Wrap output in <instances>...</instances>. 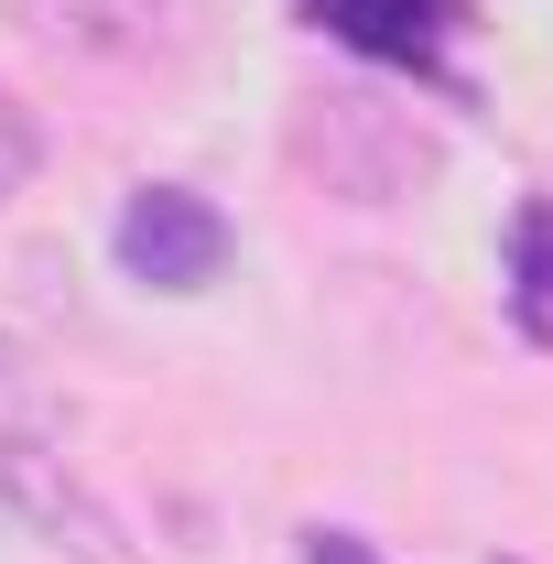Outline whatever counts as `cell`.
Segmentation results:
<instances>
[{"mask_svg": "<svg viewBox=\"0 0 553 564\" xmlns=\"http://www.w3.org/2000/svg\"><path fill=\"white\" fill-rule=\"evenodd\" d=\"M0 11L87 66H174L207 44V0H0Z\"/></svg>", "mask_w": 553, "mask_h": 564, "instance_id": "cell-1", "label": "cell"}, {"mask_svg": "<svg viewBox=\"0 0 553 564\" xmlns=\"http://www.w3.org/2000/svg\"><path fill=\"white\" fill-rule=\"evenodd\" d=\"M109 261L141 293H207L228 272V217L196 185H141L131 207H120V228H109Z\"/></svg>", "mask_w": 553, "mask_h": 564, "instance_id": "cell-2", "label": "cell"}, {"mask_svg": "<svg viewBox=\"0 0 553 564\" xmlns=\"http://www.w3.org/2000/svg\"><path fill=\"white\" fill-rule=\"evenodd\" d=\"M0 510H22L55 554L76 564H131L120 554V521L87 499V478L66 467V445L55 434H33V423H0Z\"/></svg>", "mask_w": 553, "mask_h": 564, "instance_id": "cell-3", "label": "cell"}, {"mask_svg": "<svg viewBox=\"0 0 553 564\" xmlns=\"http://www.w3.org/2000/svg\"><path fill=\"white\" fill-rule=\"evenodd\" d=\"M315 22L337 44H358V55H380V66L445 76V44H456L467 0H315Z\"/></svg>", "mask_w": 553, "mask_h": 564, "instance_id": "cell-4", "label": "cell"}, {"mask_svg": "<svg viewBox=\"0 0 553 564\" xmlns=\"http://www.w3.org/2000/svg\"><path fill=\"white\" fill-rule=\"evenodd\" d=\"M499 304H510V326H521V348L553 358V196L510 217V282H499Z\"/></svg>", "mask_w": 553, "mask_h": 564, "instance_id": "cell-5", "label": "cell"}, {"mask_svg": "<svg viewBox=\"0 0 553 564\" xmlns=\"http://www.w3.org/2000/svg\"><path fill=\"white\" fill-rule=\"evenodd\" d=\"M33 163H44V131L0 98V196H11V185H33Z\"/></svg>", "mask_w": 553, "mask_h": 564, "instance_id": "cell-6", "label": "cell"}, {"mask_svg": "<svg viewBox=\"0 0 553 564\" xmlns=\"http://www.w3.org/2000/svg\"><path fill=\"white\" fill-rule=\"evenodd\" d=\"M304 564H380V554H369L358 532H326V521H315V532H304Z\"/></svg>", "mask_w": 553, "mask_h": 564, "instance_id": "cell-7", "label": "cell"}]
</instances>
